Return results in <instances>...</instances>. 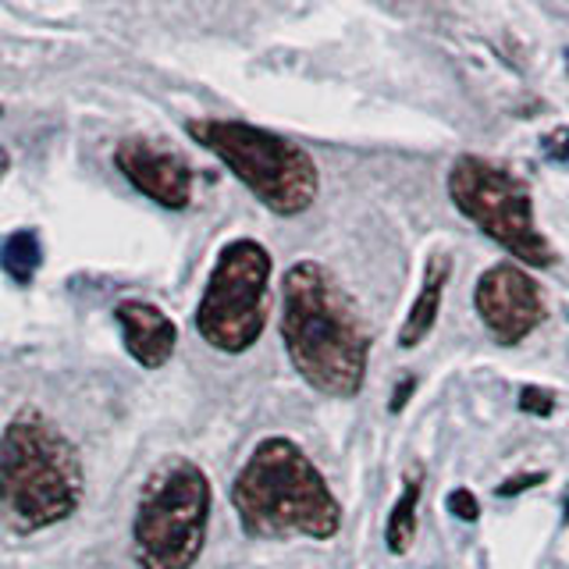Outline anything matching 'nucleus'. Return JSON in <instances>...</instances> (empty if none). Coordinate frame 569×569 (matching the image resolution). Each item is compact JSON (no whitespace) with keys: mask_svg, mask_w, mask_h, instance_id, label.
Returning a JSON list of instances; mask_svg holds the SVG:
<instances>
[{"mask_svg":"<svg viewBox=\"0 0 569 569\" xmlns=\"http://www.w3.org/2000/svg\"><path fill=\"white\" fill-rule=\"evenodd\" d=\"M281 342L299 378L331 399H352L367 378L370 328L346 284L317 260H299L281 281Z\"/></svg>","mask_w":569,"mask_h":569,"instance_id":"1","label":"nucleus"},{"mask_svg":"<svg viewBox=\"0 0 569 569\" xmlns=\"http://www.w3.org/2000/svg\"><path fill=\"white\" fill-rule=\"evenodd\" d=\"M231 506L249 538L263 541L292 533L328 541L342 527V509L325 473L289 438H263L257 445L231 485Z\"/></svg>","mask_w":569,"mask_h":569,"instance_id":"2","label":"nucleus"},{"mask_svg":"<svg viewBox=\"0 0 569 569\" xmlns=\"http://www.w3.org/2000/svg\"><path fill=\"white\" fill-rule=\"evenodd\" d=\"M82 459L40 409L14 413L0 435V516L14 533L68 520L82 502Z\"/></svg>","mask_w":569,"mask_h":569,"instance_id":"3","label":"nucleus"},{"mask_svg":"<svg viewBox=\"0 0 569 569\" xmlns=\"http://www.w3.org/2000/svg\"><path fill=\"white\" fill-rule=\"evenodd\" d=\"M186 132L218 157L267 210L296 218L313 207L320 174L299 142L231 118H192Z\"/></svg>","mask_w":569,"mask_h":569,"instance_id":"4","label":"nucleus"},{"mask_svg":"<svg viewBox=\"0 0 569 569\" xmlns=\"http://www.w3.org/2000/svg\"><path fill=\"white\" fill-rule=\"evenodd\" d=\"M210 523V480L186 456L150 470L132 520V551L142 569H189L200 559Z\"/></svg>","mask_w":569,"mask_h":569,"instance_id":"5","label":"nucleus"},{"mask_svg":"<svg viewBox=\"0 0 569 569\" xmlns=\"http://www.w3.org/2000/svg\"><path fill=\"white\" fill-rule=\"evenodd\" d=\"M449 196L456 210L473 221L491 242H498L509 257L527 267L556 263V249L533 224L530 189L502 164L485 157H459L449 171Z\"/></svg>","mask_w":569,"mask_h":569,"instance_id":"6","label":"nucleus"},{"mask_svg":"<svg viewBox=\"0 0 569 569\" xmlns=\"http://www.w3.org/2000/svg\"><path fill=\"white\" fill-rule=\"evenodd\" d=\"M267 296H271V253L257 239L228 242L196 307V331L221 352L253 349L267 328Z\"/></svg>","mask_w":569,"mask_h":569,"instance_id":"7","label":"nucleus"},{"mask_svg":"<svg viewBox=\"0 0 569 569\" xmlns=\"http://www.w3.org/2000/svg\"><path fill=\"white\" fill-rule=\"evenodd\" d=\"M473 307L498 346H520L548 317L541 284L520 263H495L477 278Z\"/></svg>","mask_w":569,"mask_h":569,"instance_id":"8","label":"nucleus"},{"mask_svg":"<svg viewBox=\"0 0 569 569\" xmlns=\"http://www.w3.org/2000/svg\"><path fill=\"white\" fill-rule=\"evenodd\" d=\"M114 168L124 182L139 189L147 200L168 210H186L192 200V168L189 160L157 139H121L114 147Z\"/></svg>","mask_w":569,"mask_h":569,"instance_id":"9","label":"nucleus"},{"mask_svg":"<svg viewBox=\"0 0 569 569\" xmlns=\"http://www.w3.org/2000/svg\"><path fill=\"white\" fill-rule=\"evenodd\" d=\"M114 317L121 325L124 349H129V356L139 367L157 370L171 360V352L178 346V328L164 310L142 299H124L118 302Z\"/></svg>","mask_w":569,"mask_h":569,"instance_id":"10","label":"nucleus"},{"mask_svg":"<svg viewBox=\"0 0 569 569\" xmlns=\"http://www.w3.org/2000/svg\"><path fill=\"white\" fill-rule=\"evenodd\" d=\"M452 271V260L445 253H435L427 260V271H423V284H420V296L417 302L409 307L406 313V325L399 328V346L402 349H413L420 346L427 335H431L438 310H441V296H445V281H449Z\"/></svg>","mask_w":569,"mask_h":569,"instance_id":"11","label":"nucleus"},{"mask_svg":"<svg viewBox=\"0 0 569 569\" xmlns=\"http://www.w3.org/2000/svg\"><path fill=\"white\" fill-rule=\"evenodd\" d=\"M420 488H423V470H413L402 480V495L396 509L388 516V530H385V541L391 556H402V551L413 545V533H417V506H420Z\"/></svg>","mask_w":569,"mask_h":569,"instance_id":"12","label":"nucleus"},{"mask_svg":"<svg viewBox=\"0 0 569 569\" xmlns=\"http://www.w3.org/2000/svg\"><path fill=\"white\" fill-rule=\"evenodd\" d=\"M40 263H43V246H40V236L29 228L11 231L4 246H0V267H4L14 284H32Z\"/></svg>","mask_w":569,"mask_h":569,"instance_id":"13","label":"nucleus"},{"mask_svg":"<svg viewBox=\"0 0 569 569\" xmlns=\"http://www.w3.org/2000/svg\"><path fill=\"white\" fill-rule=\"evenodd\" d=\"M520 409L530 417H551V409H556V396L538 385H527L520 388Z\"/></svg>","mask_w":569,"mask_h":569,"instance_id":"14","label":"nucleus"},{"mask_svg":"<svg viewBox=\"0 0 569 569\" xmlns=\"http://www.w3.org/2000/svg\"><path fill=\"white\" fill-rule=\"evenodd\" d=\"M449 512H452V516H459V520L473 523L477 516H480V502H477V495H473L470 488H456V491H449Z\"/></svg>","mask_w":569,"mask_h":569,"instance_id":"15","label":"nucleus"},{"mask_svg":"<svg viewBox=\"0 0 569 569\" xmlns=\"http://www.w3.org/2000/svg\"><path fill=\"white\" fill-rule=\"evenodd\" d=\"M541 153L548 160H556V164H566L569 160V129H556L541 139Z\"/></svg>","mask_w":569,"mask_h":569,"instance_id":"16","label":"nucleus"},{"mask_svg":"<svg viewBox=\"0 0 569 569\" xmlns=\"http://www.w3.org/2000/svg\"><path fill=\"white\" fill-rule=\"evenodd\" d=\"M545 480V473H527V477H512L506 480V485H498V495L509 498V495H520V491H530V488H538Z\"/></svg>","mask_w":569,"mask_h":569,"instance_id":"17","label":"nucleus"},{"mask_svg":"<svg viewBox=\"0 0 569 569\" xmlns=\"http://www.w3.org/2000/svg\"><path fill=\"white\" fill-rule=\"evenodd\" d=\"M413 388H417V381L413 378H406V381H399V388H396V396H391V413H399V409L409 402V396H413Z\"/></svg>","mask_w":569,"mask_h":569,"instance_id":"18","label":"nucleus"},{"mask_svg":"<svg viewBox=\"0 0 569 569\" xmlns=\"http://www.w3.org/2000/svg\"><path fill=\"white\" fill-rule=\"evenodd\" d=\"M8 168H11V153H8L4 147H0V178L8 174Z\"/></svg>","mask_w":569,"mask_h":569,"instance_id":"19","label":"nucleus"},{"mask_svg":"<svg viewBox=\"0 0 569 569\" xmlns=\"http://www.w3.org/2000/svg\"><path fill=\"white\" fill-rule=\"evenodd\" d=\"M562 520L569 523V488L562 491Z\"/></svg>","mask_w":569,"mask_h":569,"instance_id":"20","label":"nucleus"},{"mask_svg":"<svg viewBox=\"0 0 569 569\" xmlns=\"http://www.w3.org/2000/svg\"><path fill=\"white\" fill-rule=\"evenodd\" d=\"M0 118H4V103H0Z\"/></svg>","mask_w":569,"mask_h":569,"instance_id":"21","label":"nucleus"},{"mask_svg":"<svg viewBox=\"0 0 569 569\" xmlns=\"http://www.w3.org/2000/svg\"><path fill=\"white\" fill-rule=\"evenodd\" d=\"M566 68H569V50H566Z\"/></svg>","mask_w":569,"mask_h":569,"instance_id":"22","label":"nucleus"}]
</instances>
